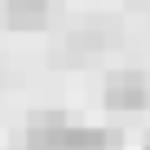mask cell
<instances>
[{"label":"cell","mask_w":150,"mask_h":150,"mask_svg":"<svg viewBox=\"0 0 150 150\" xmlns=\"http://www.w3.org/2000/svg\"><path fill=\"white\" fill-rule=\"evenodd\" d=\"M115 137L93 124L62 119L53 128H27V150H110Z\"/></svg>","instance_id":"cell-1"},{"label":"cell","mask_w":150,"mask_h":150,"mask_svg":"<svg viewBox=\"0 0 150 150\" xmlns=\"http://www.w3.org/2000/svg\"><path fill=\"white\" fill-rule=\"evenodd\" d=\"M102 102L110 110H150V71H110Z\"/></svg>","instance_id":"cell-2"},{"label":"cell","mask_w":150,"mask_h":150,"mask_svg":"<svg viewBox=\"0 0 150 150\" xmlns=\"http://www.w3.org/2000/svg\"><path fill=\"white\" fill-rule=\"evenodd\" d=\"M53 5L49 0H5V27L9 31H44Z\"/></svg>","instance_id":"cell-3"},{"label":"cell","mask_w":150,"mask_h":150,"mask_svg":"<svg viewBox=\"0 0 150 150\" xmlns=\"http://www.w3.org/2000/svg\"><path fill=\"white\" fill-rule=\"evenodd\" d=\"M146 150H150V146H146Z\"/></svg>","instance_id":"cell-4"}]
</instances>
